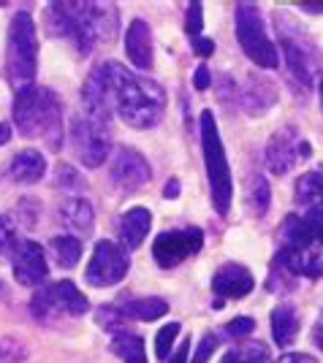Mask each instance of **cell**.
<instances>
[{
  "instance_id": "cell-1",
  "label": "cell",
  "mask_w": 323,
  "mask_h": 363,
  "mask_svg": "<svg viewBox=\"0 0 323 363\" xmlns=\"http://www.w3.org/2000/svg\"><path fill=\"white\" fill-rule=\"evenodd\" d=\"M46 33L65 38L79 55H92L101 44H111L120 30V11L111 3H52L44 11Z\"/></svg>"
},
{
  "instance_id": "cell-2",
  "label": "cell",
  "mask_w": 323,
  "mask_h": 363,
  "mask_svg": "<svg viewBox=\"0 0 323 363\" xmlns=\"http://www.w3.org/2000/svg\"><path fill=\"white\" fill-rule=\"evenodd\" d=\"M106 79L114 114L131 128H155L166 111V90L150 76L128 71L125 65L106 60Z\"/></svg>"
},
{
  "instance_id": "cell-3",
  "label": "cell",
  "mask_w": 323,
  "mask_h": 363,
  "mask_svg": "<svg viewBox=\"0 0 323 363\" xmlns=\"http://www.w3.org/2000/svg\"><path fill=\"white\" fill-rule=\"evenodd\" d=\"M272 263L293 279L323 277V217L321 214H288L280 225V250Z\"/></svg>"
},
{
  "instance_id": "cell-4",
  "label": "cell",
  "mask_w": 323,
  "mask_h": 363,
  "mask_svg": "<svg viewBox=\"0 0 323 363\" xmlns=\"http://www.w3.org/2000/svg\"><path fill=\"white\" fill-rule=\"evenodd\" d=\"M14 125L19 136L44 138L49 150L62 147V104L49 87H25L14 95L11 104Z\"/></svg>"
},
{
  "instance_id": "cell-5",
  "label": "cell",
  "mask_w": 323,
  "mask_h": 363,
  "mask_svg": "<svg viewBox=\"0 0 323 363\" xmlns=\"http://www.w3.org/2000/svg\"><path fill=\"white\" fill-rule=\"evenodd\" d=\"M272 19H275V30L277 38H280V49H283V57H285L288 76L302 90V95H307L315 84V76L321 71V52L312 41V35L299 25V19L291 11L277 9Z\"/></svg>"
},
{
  "instance_id": "cell-6",
  "label": "cell",
  "mask_w": 323,
  "mask_h": 363,
  "mask_svg": "<svg viewBox=\"0 0 323 363\" xmlns=\"http://www.w3.org/2000/svg\"><path fill=\"white\" fill-rule=\"evenodd\" d=\"M38 68V35H35V19L31 11H16L9 25V41H6V76L16 92L33 87Z\"/></svg>"
},
{
  "instance_id": "cell-7",
  "label": "cell",
  "mask_w": 323,
  "mask_h": 363,
  "mask_svg": "<svg viewBox=\"0 0 323 363\" xmlns=\"http://www.w3.org/2000/svg\"><path fill=\"white\" fill-rule=\"evenodd\" d=\"M201 150H204V166H207L212 206L220 217H226L231 209V198H234V182H231V168L226 150H223V138L217 133L215 114L209 108L201 111Z\"/></svg>"
},
{
  "instance_id": "cell-8",
  "label": "cell",
  "mask_w": 323,
  "mask_h": 363,
  "mask_svg": "<svg viewBox=\"0 0 323 363\" xmlns=\"http://www.w3.org/2000/svg\"><path fill=\"white\" fill-rule=\"evenodd\" d=\"M234 33H236V41L242 46L245 57L258 68H277L280 55H277V46L272 44L266 25H263L261 9L256 3H239L236 11H234Z\"/></svg>"
},
{
  "instance_id": "cell-9",
  "label": "cell",
  "mask_w": 323,
  "mask_h": 363,
  "mask_svg": "<svg viewBox=\"0 0 323 363\" xmlns=\"http://www.w3.org/2000/svg\"><path fill=\"white\" fill-rule=\"evenodd\" d=\"M90 301L74 282H55V285H41L35 290L31 301V312L38 323H58L62 318H82L87 315Z\"/></svg>"
},
{
  "instance_id": "cell-10",
  "label": "cell",
  "mask_w": 323,
  "mask_h": 363,
  "mask_svg": "<svg viewBox=\"0 0 323 363\" xmlns=\"http://www.w3.org/2000/svg\"><path fill=\"white\" fill-rule=\"evenodd\" d=\"M71 147L87 168L106 163L111 152V122L92 120L87 114H77L71 125Z\"/></svg>"
},
{
  "instance_id": "cell-11",
  "label": "cell",
  "mask_w": 323,
  "mask_h": 363,
  "mask_svg": "<svg viewBox=\"0 0 323 363\" xmlns=\"http://www.w3.org/2000/svg\"><path fill=\"white\" fill-rule=\"evenodd\" d=\"M310 155H312V147L305 138V133L296 125H283L272 133L269 144H266V168L275 177H285L299 163H305Z\"/></svg>"
},
{
  "instance_id": "cell-12",
  "label": "cell",
  "mask_w": 323,
  "mask_h": 363,
  "mask_svg": "<svg viewBox=\"0 0 323 363\" xmlns=\"http://www.w3.org/2000/svg\"><path fill=\"white\" fill-rule=\"evenodd\" d=\"M204 247V230L199 225L174 228L158 233L153 242V257L160 269H177L187 257H193Z\"/></svg>"
},
{
  "instance_id": "cell-13",
  "label": "cell",
  "mask_w": 323,
  "mask_h": 363,
  "mask_svg": "<svg viewBox=\"0 0 323 363\" xmlns=\"http://www.w3.org/2000/svg\"><path fill=\"white\" fill-rule=\"evenodd\" d=\"M128 269H131L128 250H125L123 244L104 239V242L95 244V250H92L84 279H87V285H92V288H109V285L123 282Z\"/></svg>"
},
{
  "instance_id": "cell-14",
  "label": "cell",
  "mask_w": 323,
  "mask_h": 363,
  "mask_svg": "<svg viewBox=\"0 0 323 363\" xmlns=\"http://www.w3.org/2000/svg\"><path fill=\"white\" fill-rule=\"evenodd\" d=\"M109 179L120 193H136L153 179V168L138 150L120 147L109 160Z\"/></svg>"
},
{
  "instance_id": "cell-15",
  "label": "cell",
  "mask_w": 323,
  "mask_h": 363,
  "mask_svg": "<svg viewBox=\"0 0 323 363\" xmlns=\"http://www.w3.org/2000/svg\"><path fill=\"white\" fill-rule=\"evenodd\" d=\"M253 288H256V279L242 263H223L212 277V293L217 296V301L212 306L223 309V301L245 298L247 293H253Z\"/></svg>"
},
{
  "instance_id": "cell-16",
  "label": "cell",
  "mask_w": 323,
  "mask_h": 363,
  "mask_svg": "<svg viewBox=\"0 0 323 363\" xmlns=\"http://www.w3.org/2000/svg\"><path fill=\"white\" fill-rule=\"evenodd\" d=\"M14 279L19 285H28V288H38L44 285L46 274H49V266H46V255L41 250V244L31 242V239H22L19 247H16L14 257Z\"/></svg>"
},
{
  "instance_id": "cell-17",
  "label": "cell",
  "mask_w": 323,
  "mask_h": 363,
  "mask_svg": "<svg viewBox=\"0 0 323 363\" xmlns=\"http://www.w3.org/2000/svg\"><path fill=\"white\" fill-rule=\"evenodd\" d=\"M125 55L133 62V68L147 71L153 68V33L144 19H133L125 33Z\"/></svg>"
},
{
  "instance_id": "cell-18",
  "label": "cell",
  "mask_w": 323,
  "mask_h": 363,
  "mask_svg": "<svg viewBox=\"0 0 323 363\" xmlns=\"http://www.w3.org/2000/svg\"><path fill=\"white\" fill-rule=\"evenodd\" d=\"M150 228H153V214H150V209H144V206L128 209V212L120 214V223H117L120 244H123L125 250H136L147 239Z\"/></svg>"
},
{
  "instance_id": "cell-19",
  "label": "cell",
  "mask_w": 323,
  "mask_h": 363,
  "mask_svg": "<svg viewBox=\"0 0 323 363\" xmlns=\"http://www.w3.org/2000/svg\"><path fill=\"white\" fill-rule=\"evenodd\" d=\"M60 223L68 230H71V236H90L92 228H95V214H92V206L87 198L82 196H71L62 201L60 206Z\"/></svg>"
},
{
  "instance_id": "cell-20",
  "label": "cell",
  "mask_w": 323,
  "mask_h": 363,
  "mask_svg": "<svg viewBox=\"0 0 323 363\" xmlns=\"http://www.w3.org/2000/svg\"><path fill=\"white\" fill-rule=\"evenodd\" d=\"M293 201L305 214L323 217V171H307L293 184Z\"/></svg>"
},
{
  "instance_id": "cell-21",
  "label": "cell",
  "mask_w": 323,
  "mask_h": 363,
  "mask_svg": "<svg viewBox=\"0 0 323 363\" xmlns=\"http://www.w3.org/2000/svg\"><path fill=\"white\" fill-rule=\"evenodd\" d=\"M239 98H242V106L247 108V114H253V117L256 114H266V108L275 106L277 87L269 79H263L258 74H250L245 90L239 92Z\"/></svg>"
},
{
  "instance_id": "cell-22",
  "label": "cell",
  "mask_w": 323,
  "mask_h": 363,
  "mask_svg": "<svg viewBox=\"0 0 323 363\" xmlns=\"http://www.w3.org/2000/svg\"><path fill=\"white\" fill-rule=\"evenodd\" d=\"M46 174V157L38 150L16 152L9 163V177L14 184H35Z\"/></svg>"
},
{
  "instance_id": "cell-23",
  "label": "cell",
  "mask_w": 323,
  "mask_h": 363,
  "mask_svg": "<svg viewBox=\"0 0 323 363\" xmlns=\"http://www.w3.org/2000/svg\"><path fill=\"white\" fill-rule=\"evenodd\" d=\"M114 309L120 312L123 320H141V323H150V320L163 318L169 312V303L158 296H144V298H128L123 303H114Z\"/></svg>"
},
{
  "instance_id": "cell-24",
  "label": "cell",
  "mask_w": 323,
  "mask_h": 363,
  "mask_svg": "<svg viewBox=\"0 0 323 363\" xmlns=\"http://www.w3.org/2000/svg\"><path fill=\"white\" fill-rule=\"evenodd\" d=\"M299 336V315L291 303H283V306H275L272 312V339L280 347H291L293 339Z\"/></svg>"
},
{
  "instance_id": "cell-25",
  "label": "cell",
  "mask_w": 323,
  "mask_h": 363,
  "mask_svg": "<svg viewBox=\"0 0 323 363\" xmlns=\"http://www.w3.org/2000/svg\"><path fill=\"white\" fill-rule=\"evenodd\" d=\"M111 352L120 355L123 363H147V352H144V339L138 333L120 331L111 336Z\"/></svg>"
},
{
  "instance_id": "cell-26",
  "label": "cell",
  "mask_w": 323,
  "mask_h": 363,
  "mask_svg": "<svg viewBox=\"0 0 323 363\" xmlns=\"http://www.w3.org/2000/svg\"><path fill=\"white\" fill-rule=\"evenodd\" d=\"M52 255L60 263L62 269H74L82 257V242L71 233H62V236H55L52 239Z\"/></svg>"
},
{
  "instance_id": "cell-27",
  "label": "cell",
  "mask_w": 323,
  "mask_h": 363,
  "mask_svg": "<svg viewBox=\"0 0 323 363\" xmlns=\"http://www.w3.org/2000/svg\"><path fill=\"white\" fill-rule=\"evenodd\" d=\"M220 363H269V347L263 342H250L229 350Z\"/></svg>"
},
{
  "instance_id": "cell-28",
  "label": "cell",
  "mask_w": 323,
  "mask_h": 363,
  "mask_svg": "<svg viewBox=\"0 0 323 363\" xmlns=\"http://www.w3.org/2000/svg\"><path fill=\"white\" fill-rule=\"evenodd\" d=\"M269 182L263 179L261 174L258 177H253L250 182V190H247V203H250V212L256 214V217H263V214L269 212Z\"/></svg>"
},
{
  "instance_id": "cell-29",
  "label": "cell",
  "mask_w": 323,
  "mask_h": 363,
  "mask_svg": "<svg viewBox=\"0 0 323 363\" xmlns=\"http://www.w3.org/2000/svg\"><path fill=\"white\" fill-rule=\"evenodd\" d=\"M19 233H16V223L11 217L0 214V257H14L16 247H19Z\"/></svg>"
},
{
  "instance_id": "cell-30",
  "label": "cell",
  "mask_w": 323,
  "mask_h": 363,
  "mask_svg": "<svg viewBox=\"0 0 323 363\" xmlns=\"http://www.w3.org/2000/svg\"><path fill=\"white\" fill-rule=\"evenodd\" d=\"M180 323H169V325H163L158 336H155V355L160 358V361H166L169 358L171 347H174V342H177V336H180Z\"/></svg>"
},
{
  "instance_id": "cell-31",
  "label": "cell",
  "mask_w": 323,
  "mask_h": 363,
  "mask_svg": "<svg viewBox=\"0 0 323 363\" xmlns=\"http://www.w3.org/2000/svg\"><path fill=\"white\" fill-rule=\"evenodd\" d=\"M28 350L16 339H0V363H25Z\"/></svg>"
},
{
  "instance_id": "cell-32",
  "label": "cell",
  "mask_w": 323,
  "mask_h": 363,
  "mask_svg": "<svg viewBox=\"0 0 323 363\" xmlns=\"http://www.w3.org/2000/svg\"><path fill=\"white\" fill-rule=\"evenodd\" d=\"M201 28H204V9H201V3H190L187 6V14H185V30H187V35L193 41H199Z\"/></svg>"
},
{
  "instance_id": "cell-33",
  "label": "cell",
  "mask_w": 323,
  "mask_h": 363,
  "mask_svg": "<svg viewBox=\"0 0 323 363\" xmlns=\"http://www.w3.org/2000/svg\"><path fill=\"white\" fill-rule=\"evenodd\" d=\"M55 174H58L55 184H58V187H62V190H79V187H82V177H79V171L74 166L60 163V166L55 168Z\"/></svg>"
},
{
  "instance_id": "cell-34",
  "label": "cell",
  "mask_w": 323,
  "mask_h": 363,
  "mask_svg": "<svg viewBox=\"0 0 323 363\" xmlns=\"http://www.w3.org/2000/svg\"><path fill=\"white\" fill-rule=\"evenodd\" d=\"M217 345H220V336H217V333H207V336L199 342V347H196V352H193V361L190 363H207L212 355H215Z\"/></svg>"
},
{
  "instance_id": "cell-35",
  "label": "cell",
  "mask_w": 323,
  "mask_h": 363,
  "mask_svg": "<svg viewBox=\"0 0 323 363\" xmlns=\"http://www.w3.org/2000/svg\"><path fill=\"white\" fill-rule=\"evenodd\" d=\"M256 328V323L250 318H234L231 323L223 325V336H229V339H242V336H250Z\"/></svg>"
},
{
  "instance_id": "cell-36",
  "label": "cell",
  "mask_w": 323,
  "mask_h": 363,
  "mask_svg": "<svg viewBox=\"0 0 323 363\" xmlns=\"http://www.w3.org/2000/svg\"><path fill=\"white\" fill-rule=\"evenodd\" d=\"M209 84H212L209 68H207V65H199V68H196V76H193V87L199 92H204V90H209Z\"/></svg>"
},
{
  "instance_id": "cell-37",
  "label": "cell",
  "mask_w": 323,
  "mask_h": 363,
  "mask_svg": "<svg viewBox=\"0 0 323 363\" xmlns=\"http://www.w3.org/2000/svg\"><path fill=\"white\" fill-rule=\"evenodd\" d=\"M193 52L199 57H209V55H215V41L212 38H199V41H193Z\"/></svg>"
},
{
  "instance_id": "cell-38",
  "label": "cell",
  "mask_w": 323,
  "mask_h": 363,
  "mask_svg": "<svg viewBox=\"0 0 323 363\" xmlns=\"http://www.w3.org/2000/svg\"><path fill=\"white\" fill-rule=\"evenodd\" d=\"M277 363H318L312 355H305V352H288V355H283Z\"/></svg>"
},
{
  "instance_id": "cell-39",
  "label": "cell",
  "mask_w": 323,
  "mask_h": 363,
  "mask_svg": "<svg viewBox=\"0 0 323 363\" xmlns=\"http://www.w3.org/2000/svg\"><path fill=\"white\" fill-rule=\"evenodd\" d=\"M187 350H190V342H182L180 347L174 350V355H171L169 363H187Z\"/></svg>"
},
{
  "instance_id": "cell-40",
  "label": "cell",
  "mask_w": 323,
  "mask_h": 363,
  "mask_svg": "<svg viewBox=\"0 0 323 363\" xmlns=\"http://www.w3.org/2000/svg\"><path fill=\"white\" fill-rule=\"evenodd\" d=\"M312 342H315V347L323 350V312L318 315V320H315V328H312Z\"/></svg>"
},
{
  "instance_id": "cell-41",
  "label": "cell",
  "mask_w": 323,
  "mask_h": 363,
  "mask_svg": "<svg viewBox=\"0 0 323 363\" xmlns=\"http://www.w3.org/2000/svg\"><path fill=\"white\" fill-rule=\"evenodd\" d=\"M163 196L169 198V201H171V198L180 196V179H169V182H166V187H163Z\"/></svg>"
},
{
  "instance_id": "cell-42",
  "label": "cell",
  "mask_w": 323,
  "mask_h": 363,
  "mask_svg": "<svg viewBox=\"0 0 323 363\" xmlns=\"http://www.w3.org/2000/svg\"><path fill=\"white\" fill-rule=\"evenodd\" d=\"M9 141H11V125L0 122V147H6Z\"/></svg>"
},
{
  "instance_id": "cell-43",
  "label": "cell",
  "mask_w": 323,
  "mask_h": 363,
  "mask_svg": "<svg viewBox=\"0 0 323 363\" xmlns=\"http://www.w3.org/2000/svg\"><path fill=\"white\" fill-rule=\"evenodd\" d=\"M302 11H307V14H323V6H310V3H305Z\"/></svg>"
},
{
  "instance_id": "cell-44",
  "label": "cell",
  "mask_w": 323,
  "mask_h": 363,
  "mask_svg": "<svg viewBox=\"0 0 323 363\" xmlns=\"http://www.w3.org/2000/svg\"><path fill=\"white\" fill-rule=\"evenodd\" d=\"M0 298H6V288H3V282H0Z\"/></svg>"
},
{
  "instance_id": "cell-45",
  "label": "cell",
  "mask_w": 323,
  "mask_h": 363,
  "mask_svg": "<svg viewBox=\"0 0 323 363\" xmlns=\"http://www.w3.org/2000/svg\"><path fill=\"white\" fill-rule=\"evenodd\" d=\"M318 90H321V108H323V79H321V87H318Z\"/></svg>"
}]
</instances>
